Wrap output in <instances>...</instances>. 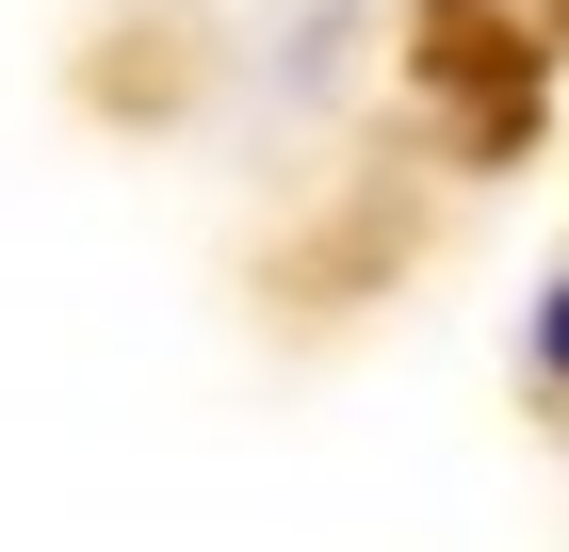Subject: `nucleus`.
<instances>
[{
    "instance_id": "f257e3e1",
    "label": "nucleus",
    "mask_w": 569,
    "mask_h": 552,
    "mask_svg": "<svg viewBox=\"0 0 569 552\" xmlns=\"http://www.w3.org/2000/svg\"><path fill=\"white\" fill-rule=\"evenodd\" d=\"M537 358H553V374H569V293H553V309H537Z\"/></svg>"
}]
</instances>
